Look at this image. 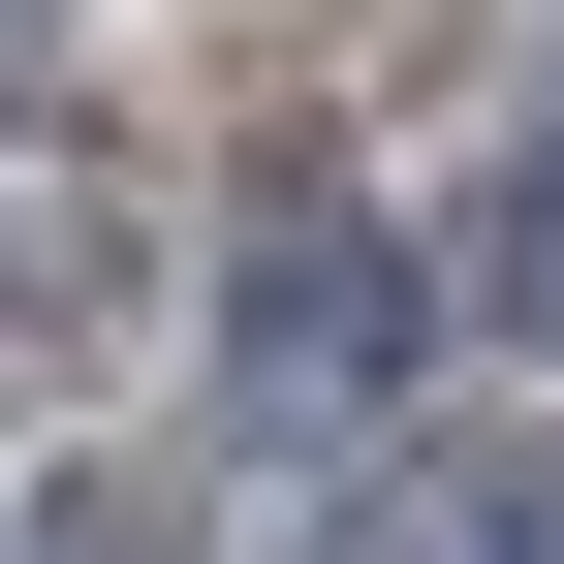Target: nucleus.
Listing matches in <instances>:
<instances>
[{
	"instance_id": "obj_1",
	"label": "nucleus",
	"mask_w": 564,
	"mask_h": 564,
	"mask_svg": "<svg viewBox=\"0 0 564 564\" xmlns=\"http://www.w3.org/2000/svg\"><path fill=\"white\" fill-rule=\"evenodd\" d=\"M408 314H440V282H408V220L282 188L251 282H220V408H251V440H377V408H408Z\"/></svg>"
},
{
	"instance_id": "obj_2",
	"label": "nucleus",
	"mask_w": 564,
	"mask_h": 564,
	"mask_svg": "<svg viewBox=\"0 0 564 564\" xmlns=\"http://www.w3.org/2000/svg\"><path fill=\"white\" fill-rule=\"evenodd\" d=\"M126 282H158V220H126V126H0V408H63L126 345Z\"/></svg>"
},
{
	"instance_id": "obj_3",
	"label": "nucleus",
	"mask_w": 564,
	"mask_h": 564,
	"mask_svg": "<svg viewBox=\"0 0 564 564\" xmlns=\"http://www.w3.org/2000/svg\"><path fill=\"white\" fill-rule=\"evenodd\" d=\"M314 564H564V440H408Z\"/></svg>"
},
{
	"instance_id": "obj_4",
	"label": "nucleus",
	"mask_w": 564,
	"mask_h": 564,
	"mask_svg": "<svg viewBox=\"0 0 564 564\" xmlns=\"http://www.w3.org/2000/svg\"><path fill=\"white\" fill-rule=\"evenodd\" d=\"M470 314H502V345H564V63H533L502 188H470Z\"/></svg>"
}]
</instances>
